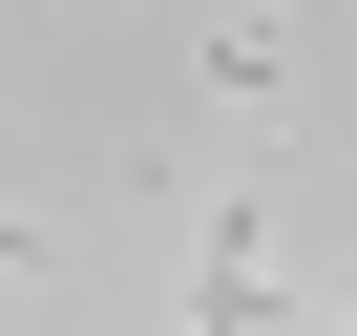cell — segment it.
Instances as JSON below:
<instances>
[{
  "mask_svg": "<svg viewBox=\"0 0 357 336\" xmlns=\"http://www.w3.org/2000/svg\"><path fill=\"white\" fill-rule=\"evenodd\" d=\"M0 273H43V231H22V211H0Z\"/></svg>",
  "mask_w": 357,
  "mask_h": 336,
  "instance_id": "1",
  "label": "cell"
}]
</instances>
